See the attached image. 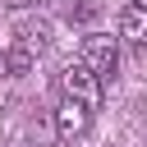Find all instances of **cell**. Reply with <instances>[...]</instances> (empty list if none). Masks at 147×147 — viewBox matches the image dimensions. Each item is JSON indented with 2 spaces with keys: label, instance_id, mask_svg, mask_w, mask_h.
<instances>
[{
  "label": "cell",
  "instance_id": "cell-3",
  "mask_svg": "<svg viewBox=\"0 0 147 147\" xmlns=\"http://www.w3.org/2000/svg\"><path fill=\"white\" fill-rule=\"evenodd\" d=\"M87 129H92V110H87V106H78V101H60V106H55V133H60L64 142L83 138Z\"/></svg>",
  "mask_w": 147,
  "mask_h": 147
},
{
  "label": "cell",
  "instance_id": "cell-5",
  "mask_svg": "<svg viewBox=\"0 0 147 147\" xmlns=\"http://www.w3.org/2000/svg\"><path fill=\"white\" fill-rule=\"evenodd\" d=\"M119 37L129 41V46H147V9H124L119 14Z\"/></svg>",
  "mask_w": 147,
  "mask_h": 147
},
{
  "label": "cell",
  "instance_id": "cell-1",
  "mask_svg": "<svg viewBox=\"0 0 147 147\" xmlns=\"http://www.w3.org/2000/svg\"><path fill=\"white\" fill-rule=\"evenodd\" d=\"M78 64H87L101 83L115 78V69H119V37H110V32H87L83 46H78Z\"/></svg>",
  "mask_w": 147,
  "mask_h": 147
},
{
  "label": "cell",
  "instance_id": "cell-7",
  "mask_svg": "<svg viewBox=\"0 0 147 147\" xmlns=\"http://www.w3.org/2000/svg\"><path fill=\"white\" fill-rule=\"evenodd\" d=\"M101 14V0H78V5H69V23H92Z\"/></svg>",
  "mask_w": 147,
  "mask_h": 147
},
{
  "label": "cell",
  "instance_id": "cell-6",
  "mask_svg": "<svg viewBox=\"0 0 147 147\" xmlns=\"http://www.w3.org/2000/svg\"><path fill=\"white\" fill-rule=\"evenodd\" d=\"M32 64H37V55H32V51H23V46H9V51L0 55V69H5V74H14V78H23Z\"/></svg>",
  "mask_w": 147,
  "mask_h": 147
},
{
  "label": "cell",
  "instance_id": "cell-9",
  "mask_svg": "<svg viewBox=\"0 0 147 147\" xmlns=\"http://www.w3.org/2000/svg\"><path fill=\"white\" fill-rule=\"evenodd\" d=\"M129 5H133V9H147V0H129Z\"/></svg>",
  "mask_w": 147,
  "mask_h": 147
},
{
  "label": "cell",
  "instance_id": "cell-4",
  "mask_svg": "<svg viewBox=\"0 0 147 147\" xmlns=\"http://www.w3.org/2000/svg\"><path fill=\"white\" fill-rule=\"evenodd\" d=\"M14 46H23V51L41 55V51L51 46V23H46V18H23V23H18V41H14Z\"/></svg>",
  "mask_w": 147,
  "mask_h": 147
},
{
  "label": "cell",
  "instance_id": "cell-8",
  "mask_svg": "<svg viewBox=\"0 0 147 147\" xmlns=\"http://www.w3.org/2000/svg\"><path fill=\"white\" fill-rule=\"evenodd\" d=\"M9 9H32V5H41V0H5Z\"/></svg>",
  "mask_w": 147,
  "mask_h": 147
},
{
  "label": "cell",
  "instance_id": "cell-2",
  "mask_svg": "<svg viewBox=\"0 0 147 147\" xmlns=\"http://www.w3.org/2000/svg\"><path fill=\"white\" fill-rule=\"evenodd\" d=\"M60 92H64V101H78V106H87V110H96L101 96H106L101 78H96L87 64H78V60L60 69Z\"/></svg>",
  "mask_w": 147,
  "mask_h": 147
}]
</instances>
